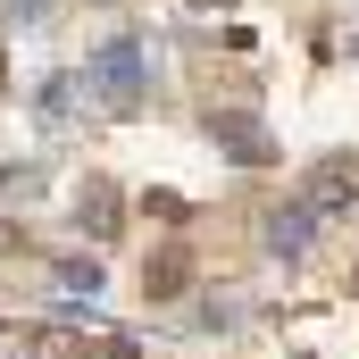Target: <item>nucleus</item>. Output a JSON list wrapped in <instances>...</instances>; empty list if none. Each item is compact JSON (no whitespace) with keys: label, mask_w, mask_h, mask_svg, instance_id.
Listing matches in <instances>:
<instances>
[{"label":"nucleus","mask_w":359,"mask_h":359,"mask_svg":"<svg viewBox=\"0 0 359 359\" xmlns=\"http://www.w3.org/2000/svg\"><path fill=\"white\" fill-rule=\"evenodd\" d=\"M84 92L100 100V109H117V117H134L142 109V42H100L92 50V67H84Z\"/></svg>","instance_id":"1"},{"label":"nucleus","mask_w":359,"mask_h":359,"mask_svg":"<svg viewBox=\"0 0 359 359\" xmlns=\"http://www.w3.org/2000/svg\"><path fill=\"white\" fill-rule=\"evenodd\" d=\"M209 134H217V142H226V159H243V168H268V159H276L259 117H209Z\"/></svg>","instance_id":"2"},{"label":"nucleus","mask_w":359,"mask_h":359,"mask_svg":"<svg viewBox=\"0 0 359 359\" xmlns=\"http://www.w3.org/2000/svg\"><path fill=\"white\" fill-rule=\"evenodd\" d=\"M0 359H76V343L42 326H0Z\"/></svg>","instance_id":"3"},{"label":"nucleus","mask_w":359,"mask_h":359,"mask_svg":"<svg viewBox=\"0 0 359 359\" xmlns=\"http://www.w3.org/2000/svg\"><path fill=\"white\" fill-rule=\"evenodd\" d=\"M76 217H84L92 234H109V226H117V209H109V184H84V209H76Z\"/></svg>","instance_id":"6"},{"label":"nucleus","mask_w":359,"mask_h":359,"mask_svg":"<svg viewBox=\"0 0 359 359\" xmlns=\"http://www.w3.org/2000/svg\"><path fill=\"white\" fill-rule=\"evenodd\" d=\"M92 359H142V351H134V343H109V351H92Z\"/></svg>","instance_id":"7"},{"label":"nucleus","mask_w":359,"mask_h":359,"mask_svg":"<svg viewBox=\"0 0 359 359\" xmlns=\"http://www.w3.org/2000/svg\"><path fill=\"white\" fill-rule=\"evenodd\" d=\"M309 234H318V217H309L301 201H292V209H276V217H268V251H284V259H301V251H309Z\"/></svg>","instance_id":"4"},{"label":"nucleus","mask_w":359,"mask_h":359,"mask_svg":"<svg viewBox=\"0 0 359 359\" xmlns=\"http://www.w3.org/2000/svg\"><path fill=\"white\" fill-rule=\"evenodd\" d=\"M50 276H59V292H84V301H92V292H100V284H109V276L92 268V259H59V268H50Z\"/></svg>","instance_id":"5"},{"label":"nucleus","mask_w":359,"mask_h":359,"mask_svg":"<svg viewBox=\"0 0 359 359\" xmlns=\"http://www.w3.org/2000/svg\"><path fill=\"white\" fill-rule=\"evenodd\" d=\"M192 8H234V0H192Z\"/></svg>","instance_id":"8"},{"label":"nucleus","mask_w":359,"mask_h":359,"mask_svg":"<svg viewBox=\"0 0 359 359\" xmlns=\"http://www.w3.org/2000/svg\"><path fill=\"white\" fill-rule=\"evenodd\" d=\"M351 50H359V34H351Z\"/></svg>","instance_id":"9"}]
</instances>
